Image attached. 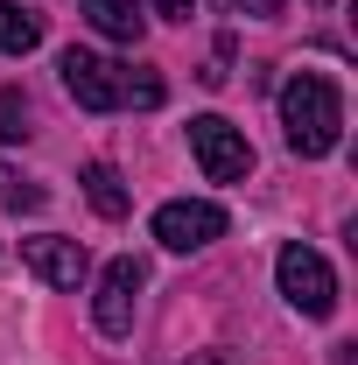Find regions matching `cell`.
<instances>
[{"label": "cell", "mask_w": 358, "mask_h": 365, "mask_svg": "<svg viewBox=\"0 0 358 365\" xmlns=\"http://www.w3.org/2000/svg\"><path fill=\"white\" fill-rule=\"evenodd\" d=\"M63 91L85 106V113H120V106H162V78L148 63H113L98 49H63L56 56Z\"/></svg>", "instance_id": "cell-1"}, {"label": "cell", "mask_w": 358, "mask_h": 365, "mask_svg": "<svg viewBox=\"0 0 358 365\" xmlns=\"http://www.w3.org/2000/svg\"><path fill=\"white\" fill-rule=\"evenodd\" d=\"M281 127H288V148L295 155H330L344 140V91L330 85L323 71H295L281 85Z\"/></svg>", "instance_id": "cell-2"}, {"label": "cell", "mask_w": 358, "mask_h": 365, "mask_svg": "<svg viewBox=\"0 0 358 365\" xmlns=\"http://www.w3.org/2000/svg\"><path fill=\"white\" fill-rule=\"evenodd\" d=\"M274 281H281V295H288V309L295 317L323 323L330 309H337V274H330V260L316 253V246H281V260H274Z\"/></svg>", "instance_id": "cell-3"}, {"label": "cell", "mask_w": 358, "mask_h": 365, "mask_svg": "<svg viewBox=\"0 0 358 365\" xmlns=\"http://www.w3.org/2000/svg\"><path fill=\"white\" fill-rule=\"evenodd\" d=\"M190 155H197V169H204L211 182H246V176H253V148H246V134H239L232 120H218V113L190 120Z\"/></svg>", "instance_id": "cell-4"}, {"label": "cell", "mask_w": 358, "mask_h": 365, "mask_svg": "<svg viewBox=\"0 0 358 365\" xmlns=\"http://www.w3.org/2000/svg\"><path fill=\"white\" fill-rule=\"evenodd\" d=\"M155 239L169 253H204L211 239H225V204H211V197H176V204L155 211Z\"/></svg>", "instance_id": "cell-5"}, {"label": "cell", "mask_w": 358, "mask_h": 365, "mask_svg": "<svg viewBox=\"0 0 358 365\" xmlns=\"http://www.w3.org/2000/svg\"><path fill=\"white\" fill-rule=\"evenodd\" d=\"M140 288H148V267H140L134 253H120L113 267L98 274V302H91V317H98V330H106V337H127V330H134Z\"/></svg>", "instance_id": "cell-6"}, {"label": "cell", "mask_w": 358, "mask_h": 365, "mask_svg": "<svg viewBox=\"0 0 358 365\" xmlns=\"http://www.w3.org/2000/svg\"><path fill=\"white\" fill-rule=\"evenodd\" d=\"M21 260H29V274H43L49 288H78L91 274L85 246L78 239H56V232H43V239H21Z\"/></svg>", "instance_id": "cell-7"}, {"label": "cell", "mask_w": 358, "mask_h": 365, "mask_svg": "<svg viewBox=\"0 0 358 365\" xmlns=\"http://www.w3.org/2000/svg\"><path fill=\"white\" fill-rule=\"evenodd\" d=\"M78 7H85V21L106 36V43H140V29H148L140 0H78Z\"/></svg>", "instance_id": "cell-8"}, {"label": "cell", "mask_w": 358, "mask_h": 365, "mask_svg": "<svg viewBox=\"0 0 358 365\" xmlns=\"http://www.w3.org/2000/svg\"><path fill=\"white\" fill-rule=\"evenodd\" d=\"M85 197H91L98 218H127V211H134V190H127V176H120L113 162H91L85 169Z\"/></svg>", "instance_id": "cell-9"}, {"label": "cell", "mask_w": 358, "mask_h": 365, "mask_svg": "<svg viewBox=\"0 0 358 365\" xmlns=\"http://www.w3.org/2000/svg\"><path fill=\"white\" fill-rule=\"evenodd\" d=\"M36 43H43V14L21 0H0V56H29Z\"/></svg>", "instance_id": "cell-10"}, {"label": "cell", "mask_w": 358, "mask_h": 365, "mask_svg": "<svg viewBox=\"0 0 358 365\" xmlns=\"http://www.w3.org/2000/svg\"><path fill=\"white\" fill-rule=\"evenodd\" d=\"M0 204H7V211H43L49 190H43V182H29V176H14V169L0 162Z\"/></svg>", "instance_id": "cell-11"}, {"label": "cell", "mask_w": 358, "mask_h": 365, "mask_svg": "<svg viewBox=\"0 0 358 365\" xmlns=\"http://www.w3.org/2000/svg\"><path fill=\"white\" fill-rule=\"evenodd\" d=\"M29 134H36L29 98H21V91H0V140H29Z\"/></svg>", "instance_id": "cell-12"}, {"label": "cell", "mask_w": 358, "mask_h": 365, "mask_svg": "<svg viewBox=\"0 0 358 365\" xmlns=\"http://www.w3.org/2000/svg\"><path fill=\"white\" fill-rule=\"evenodd\" d=\"M148 7H155L162 21H190V14H197V0H148Z\"/></svg>", "instance_id": "cell-13"}, {"label": "cell", "mask_w": 358, "mask_h": 365, "mask_svg": "<svg viewBox=\"0 0 358 365\" xmlns=\"http://www.w3.org/2000/svg\"><path fill=\"white\" fill-rule=\"evenodd\" d=\"M232 7H239V14H253V21H274L288 0H232Z\"/></svg>", "instance_id": "cell-14"}]
</instances>
